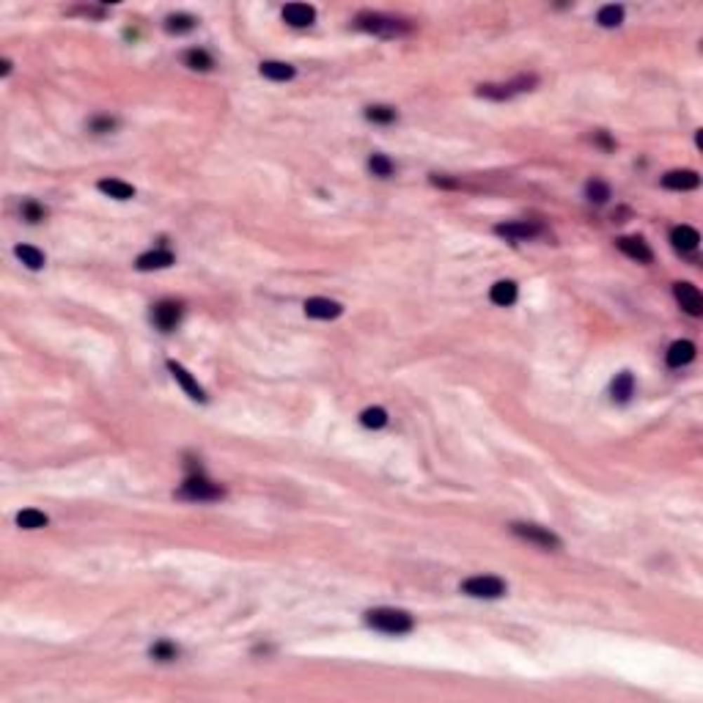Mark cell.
Listing matches in <instances>:
<instances>
[{"label": "cell", "instance_id": "cell-1", "mask_svg": "<svg viewBox=\"0 0 703 703\" xmlns=\"http://www.w3.org/2000/svg\"><path fill=\"white\" fill-rule=\"evenodd\" d=\"M366 624L371 629H380V632H387V635H407L413 632L415 621L407 610H396V608H377L366 612Z\"/></svg>", "mask_w": 703, "mask_h": 703}, {"label": "cell", "instance_id": "cell-2", "mask_svg": "<svg viewBox=\"0 0 703 703\" xmlns=\"http://www.w3.org/2000/svg\"><path fill=\"white\" fill-rule=\"evenodd\" d=\"M357 28L377 33V36H401V33L410 31L407 22H401L396 17H387V14H360L357 17Z\"/></svg>", "mask_w": 703, "mask_h": 703}, {"label": "cell", "instance_id": "cell-3", "mask_svg": "<svg viewBox=\"0 0 703 703\" xmlns=\"http://www.w3.org/2000/svg\"><path fill=\"white\" fill-rule=\"evenodd\" d=\"M462 591L467 596H476V599H500L506 594V582L500 577H489V575H478L470 577L462 582Z\"/></svg>", "mask_w": 703, "mask_h": 703}, {"label": "cell", "instance_id": "cell-4", "mask_svg": "<svg viewBox=\"0 0 703 703\" xmlns=\"http://www.w3.org/2000/svg\"><path fill=\"white\" fill-rule=\"evenodd\" d=\"M179 495L187 497V500H220L225 492H223V486H217V483H212L209 478H203L201 473H192L190 478L182 483Z\"/></svg>", "mask_w": 703, "mask_h": 703}, {"label": "cell", "instance_id": "cell-5", "mask_svg": "<svg viewBox=\"0 0 703 703\" xmlns=\"http://www.w3.org/2000/svg\"><path fill=\"white\" fill-rule=\"evenodd\" d=\"M514 536L525 539L530 544H539L544 549H561V539L549 530V528H542V525H525V522H514L511 525Z\"/></svg>", "mask_w": 703, "mask_h": 703}, {"label": "cell", "instance_id": "cell-6", "mask_svg": "<svg viewBox=\"0 0 703 703\" xmlns=\"http://www.w3.org/2000/svg\"><path fill=\"white\" fill-rule=\"evenodd\" d=\"M536 86V77L530 74H522V77H516L511 83H500V86H481L478 94L486 96V99H497V102H503V99H511L514 94H519V91H530Z\"/></svg>", "mask_w": 703, "mask_h": 703}, {"label": "cell", "instance_id": "cell-7", "mask_svg": "<svg viewBox=\"0 0 703 703\" xmlns=\"http://www.w3.org/2000/svg\"><path fill=\"white\" fill-rule=\"evenodd\" d=\"M152 319H154V324H157L160 330H165V333L176 330V324L182 321V302H176V300H162V302L154 305Z\"/></svg>", "mask_w": 703, "mask_h": 703}, {"label": "cell", "instance_id": "cell-8", "mask_svg": "<svg viewBox=\"0 0 703 703\" xmlns=\"http://www.w3.org/2000/svg\"><path fill=\"white\" fill-rule=\"evenodd\" d=\"M673 294H676L681 311H687L690 316H701L703 314V297L692 283H676V286H673Z\"/></svg>", "mask_w": 703, "mask_h": 703}, {"label": "cell", "instance_id": "cell-9", "mask_svg": "<svg viewBox=\"0 0 703 703\" xmlns=\"http://www.w3.org/2000/svg\"><path fill=\"white\" fill-rule=\"evenodd\" d=\"M497 236H506L511 242H522V239H536L542 234V225L536 223H500L495 225Z\"/></svg>", "mask_w": 703, "mask_h": 703}, {"label": "cell", "instance_id": "cell-10", "mask_svg": "<svg viewBox=\"0 0 703 703\" xmlns=\"http://www.w3.org/2000/svg\"><path fill=\"white\" fill-rule=\"evenodd\" d=\"M283 20H286L291 28H308L316 20V8L308 6V3H288L286 8H283Z\"/></svg>", "mask_w": 703, "mask_h": 703}, {"label": "cell", "instance_id": "cell-11", "mask_svg": "<svg viewBox=\"0 0 703 703\" xmlns=\"http://www.w3.org/2000/svg\"><path fill=\"white\" fill-rule=\"evenodd\" d=\"M341 311H344L341 302L327 300V297H311L305 302V314L311 319H335V316H341Z\"/></svg>", "mask_w": 703, "mask_h": 703}, {"label": "cell", "instance_id": "cell-12", "mask_svg": "<svg viewBox=\"0 0 703 703\" xmlns=\"http://www.w3.org/2000/svg\"><path fill=\"white\" fill-rule=\"evenodd\" d=\"M615 245H618V250H621L624 256H629L632 261H638V264H648V261L654 258L651 248H648L640 236H621Z\"/></svg>", "mask_w": 703, "mask_h": 703}, {"label": "cell", "instance_id": "cell-13", "mask_svg": "<svg viewBox=\"0 0 703 703\" xmlns=\"http://www.w3.org/2000/svg\"><path fill=\"white\" fill-rule=\"evenodd\" d=\"M168 371L173 374V380H176V382H179L182 387H185V390H187V396H190V399H195V401H206V393H203V387H201V384L192 380L190 371H187L185 366H179V363H173V360H170V363H168Z\"/></svg>", "mask_w": 703, "mask_h": 703}, {"label": "cell", "instance_id": "cell-14", "mask_svg": "<svg viewBox=\"0 0 703 703\" xmlns=\"http://www.w3.org/2000/svg\"><path fill=\"white\" fill-rule=\"evenodd\" d=\"M701 185V176L695 170H671L662 176V187L668 190H695Z\"/></svg>", "mask_w": 703, "mask_h": 703}, {"label": "cell", "instance_id": "cell-15", "mask_svg": "<svg viewBox=\"0 0 703 703\" xmlns=\"http://www.w3.org/2000/svg\"><path fill=\"white\" fill-rule=\"evenodd\" d=\"M671 242L676 250H681V253H692L695 248H698V242H701V236H698V231L695 228H690V225H678V228H673L671 231Z\"/></svg>", "mask_w": 703, "mask_h": 703}, {"label": "cell", "instance_id": "cell-16", "mask_svg": "<svg viewBox=\"0 0 703 703\" xmlns=\"http://www.w3.org/2000/svg\"><path fill=\"white\" fill-rule=\"evenodd\" d=\"M176 258L170 250H149V253H143V256L135 261V267L140 269V272H152V269H165V267H170Z\"/></svg>", "mask_w": 703, "mask_h": 703}, {"label": "cell", "instance_id": "cell-17", "mask_svg": "<svg viewBox=\"0 0 703 703\" xmlns=\"http://www.w3.org/2000/svg\"><path fill=\"white\" fill-rule=\"evenodd\" d=\"M610 393H612V401L627 404V401L635 396V377H632L629 371L618 374V377L612 380V384H610Z\"/></svg>", "mask_w": 703, "mask_h": 703}, {"label": "cell", "instance_id": "cell-18", "mask_svg": "<svg viewBox=\"0 0 703 703\" xmlns=\"http://www.w3.org/2000/svg\"><path fill=\"white\" fill-rule=\"evenodd\" d=\"M692 360H695V344L692 341H676V344H671V349H668V366L681 368V366H687Z\"/></svg>", "mask_w": 703, "mask_h": 703}, {"label": "cell", "instance_id": "cell-19", "mask_svg": "<svg viewBox=\"0 0 703 703\" xmlns=\"http://www.w3.org/2000/svg\"><path fill=\"white\" fill-rule=\"evenodd\" d=\"M489 300L495 302V305H503V308H509L516 302V283L514 281H497L492 291H489Z\"/></svg>", "mask_w": 703, "mask_h": 703}, {"label": "cell", "instance_id": "cell-20", "mask_svg": "<svg viewBox=\"0 0 703 703\" xmlns=\"http://www.w3.org/2000/svg\"><path fill=\"white\" fill-rule=\"evenodd\" d=\"M99 190L105 192V195H110V198H116V201H127L135 195V187L127 185V182H119V179H102L99 185H96Z\"/></svg>", "mask_w": 703, "mask_h": 703}, {"label": "cell", "instance_id": "cell-21", "mask_svg": "<svg viewBox=\"0 0 703 703\" xmlns=\"http://www.w3.org/2000/svg\"><path fill=\"white\" fill-rule=\"evenodd\" d=\"M261 74L275 80V83H283V80H291L294 77V66L283 64V61H264L261 64Z\"/></svg>", "mask_w": 703, "mask_h": 703}, {"label": "cell", "instance_id": "cell-22", "mask_svg": "<svg viewBox=\"0 0 703 703\" xmlns=\"http://www.w3.org/2000/svg\"><path fill=\"white\" fill-rule=\"evenodd\" d=\"M47 514L36 511V509H25V511L17 514V525L25 528V530H39V528H47Z\"/></svg>", "mask_w": 703, "mask_h": 703}, {"label": "cell", "instance_id": "cell-23", "mask_svg": "<svg viewBox=\"0 0 703 703\" xmlns=\"http://www.w3.org/2000/svg\"><path fill=\"white\" fill-rule=\"evenodd\" d=\"M185 64L190 66L192 72H209L215 66V61H212V55L206 50H187L185 53Z\"/></svg>", "mask_w": 703, "mask_h": 703}, {"label": "cell", "instance_id": "cell-24", "mask_svg": "<svg viewBox=\"0 0 703 703\" xmlns=\"http://www.w3.org/2000/svg\"><path fill=\"white\" fill-rule=\"evenodd\" d=\"M192 28H195V17H190V14H170V17L165 20V31L176 33V36L190 33Z\"/></svg>", "mask_w": 703, "mask_h": 703}, {"label": "cell", "instance_id": "cell-25", "mask_svg": "<svg viewBox=\"0 0 703 703\" xmlns=\"http://www.w3.org/2000/svg\"><path fill=\"white\" fill-rule=\"evenodd\" d=\"M17 258L28 267V269H41L44 267V253L41 250H36V248H31V245H17Z\"/></svg>", "mask_w": 703, "mask_h": 703}, {"label": "cell", "instance_id": "cell-26", "mask_svg": "<svg viewBox=\"0 0 703 703\" xmlns=\"http://www.w3.org/2000/svg\"><path fill=\"white\" fill-rule=\"evenodd\" d=\"M599 25L602 28H618L621 22H624V8L621 6H605L602 11H599Z\"/></svg>", "mask_w": 703, "mask_h": 703}, {"label": "cell", "instance_id": "cell-27", "mask_svg": "<svg viewBox=\"0 0 703 703\" xmlns=\"http://www.w3.org/2000/svg\"><path fill=\"white\" fill-rule=\"evenodd\" d=\"M366 119L374 121V124H390V121H396V110L387 107V105H374V107L366 110Z\"/></svg>", "mask_w": 703, "mask_h": 703}, {"label": "cell", "instance_id": "cell-28", "mask_svg": "<svg viewBox=\"0 0 703 703\" xmlns=\"http://www.w3.org/2000/svg\"><path fill=\"white\" fill-rule=\"evenodd\" d=\"M360 423H363L366 429H382L384 423H387V413H384L382 407H371V410H366V413L360 415Z\"/></svg>", "mask_w": 703, "mask_h": 703}, {"label": "cell", "instance_id": "cell-29", "mask_svg": "<svg viewBox=\"0 0 703 703\" xmlns=\"http://www.w3.org/2000/svg\"><path fill=\"white\" fill-rule=\"evenodd\" d=\"M585 195H588V201L591 203H605L610 198V187L605 182H599V179H594V182H588L585 185Z\"/></svg>", "mask_w": 703, "mask_h": 703}, {"label": "cell", "instance_id": "cell-30", "mask_svg": "<svg viewBox=\"0 0 703 703\" xmlns=\"http://www.w3.org/2000/svg\"><path fill=\"white\" fill-rule=\"evenodd\" d=\"M152 657L160 660V662H170V660L179 657V648H176L173 643H168V640H160V643L152 645Z\"/></svg>", "mask_w": 703, "mask_h": 703}, {"label": "cell", "instance_id": "cell-31", "mask_svg": "<svg viewBox=\"0 0 703 703\" xmlns=\"http://www.w3.org/2000/svg\"><path fill=\"white\" fill-rule=\"evenodd\" d=\"M368 168L374 170V176H390L393 173V162L387 160L384 154H371V160H368Z\"/></svg>", "mask_w": 703, "mask_h": 703}, {"label": "cell", "instance_id": "cell-32", "mask_svg": "<svg viewBox=\"0 0 703 703\" xmlns=\"http://www.w3.org/2000/svg\"><path fill=\"white\" fill-rule=\"evenodd\" d=\"M22 215L31 220V223H39V220H44V209L39 206V203H33V201H28L25 206H22Z\"/></svg>", "mask_w": 703, "mask_h": 703}, {"label": "cell", "instance_id": "cell-33", "mask_svg": "<svg viewBox=\"0 0 703 703\" xmlns=\"http://www.w3.org/2000/svg\"><path fill=\"white\" fill-rule=\"evenodd\" d=\"M91 129H94V132H110V129H116V119H107V116L94 119V121H91Z\"/></svg>", "mask_w": 703, "mask_h": 703}, {"label": "cell", "instance_id": "cell-34", "mask_svg": "<svg viewBox=\"0 0 703 703\" xmlns=\"http://www.w3.org/2000/svg\"><path fill=\"white\" fill-rule=\"evenodd\" d=\"M596 140H599V143H602L605 149H612V146H615V143H612V140L608 138V132H599V135H596Z\"/></svg>", "mask_w": 703, "mask_h": 703}]
</instances>
